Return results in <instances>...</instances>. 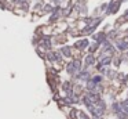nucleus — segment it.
<instances>
[{
	"label": "nucleus",
	"instance_id": "16",
	"mask_svg": "<svg viewBox=\"0 0 128 119\" xmlns=\"http://www.w3.org/2000/svg\"><path fill=\"white\" fill-rule=\"evenodd\" d=\"M79 116H80V119H88V116H87L84 112H79Z\"/></svg>",
	"mask_w": 128,
	"mask_h": 119
},
{
	"label": "nucleus",
	"instance_id": "18",
	"mask_svg": "<svg viewBox=\"0 0 128 119\" xmlns=\"http://www.w3.org/2000/svg\"><path fill=\"white\" fill-rule=\"evenodd\" d=\"M45 11H52V7L48 4V6H45Z\"/></svg>",
	"mask_w": 128,
	"mask_h": 119
},
{
	"label": "nucleus",
	"instance_id": "7",
	"mask_svg": "<svg viewBox=\"0 0 128 119\" xmlns=\"http://www.w3.org/2000/svg\"><path fill=\"white\" fill-rule=\"evenodd\" d=\"M66 71L69 72L70 75H73V74H76V69H75V66H73V62H70L68 66H66Z\"/></svg>",
	"mask_w": 128,
	"mask_h": 119
},
{
	"label": "nucleus",
	"instance_id": "11",
	"mask_svg": "<svg viewBox=\"0 0 128 119\" xmlns=\"http://www.w3.org/2000/svg\"><path fill=\"white\" fill-rule=\"evenodd\" d=\"M121 110L124 111L125 114H128V100H125V101L121 104Z\"/></svg>",
	"mask_w": 128,
	"mask_h": 119
},
{
	"label": "nucleus",
	"instance_id": "9",
	"mask_svg": "<svg viewBox=\"0 0 128 119\" xmlns=\"http://www.w3.org/2000/svg\"><path fill=\"white\" fill-rule=\"evenodd\" d=\"M73 66H75L76 72L80 71V68H81V62H80V60H75V61H73Z\"/></svg>",
	"mask_w": 128,
	"mask_h": 119
},
{
	"label": "nucleus",
	"instance_id": "8",
	"mask_svg": "<svg viewBox=\"0 0 128 119\" xmlns=\"http://www.w3.org/2000/svg\"><path fill=\"white\" fill-rule=\"evenodd\" d=\"M77 78H79V79H88V78H89V74H88L87 71L80 72V74L77 75Z\"/></svg>",
	"mask_w": 128,
	"mask_h": 119
},
{
	"label": "nucleus",
	"instance_id": "2",
	"mask_svg": "<svg viewBox=\"0 0 128 119\" xmlns=\"http://www.w3.org/2000/svg\"><path fill=\"white\" fill-rule=\"evenodd\" d=\"M105 39H106L105 32H101V33H98V35H94V40H96L98 43H105Z\"/></svg>",
	"mask_w": 128,
	"mask_h": 119
},
{
	"label": "nucleus",
	"instance_id": "14",
	"mask_svg": "<svg viewBox=\"0 0 128 119\" xmlns=\"http://www.w3.org/2000/svg\"><path fill=\"white\" fill-rule=\"evenodd\" d=\"M98 46H99V43L96 42L95 44H92V46H91V47H89V51H91V53H94V51H95L96 48H98Z\"/></svg>",
	"mask_w": 128,
	"mask_h": 119
},
{
	"label": "nucleus",
	"instance_id": "12",
	"mask_svg": "<svg viewBox=\"0 0 128 119\" xmlns=\"http://www.w3.org/2000/svg\"><path fill=\"white\" fill-rule=\"evenodd\" d=\"M47 58L50 60V61H55V60H57V57H55V53H48Z\"/></svg>",
	"mask_w": 128,
	"mask_h": 119
},
{
	"label": "nucleus",
	"instance_id": "13",
	"mask_svg": "<svg viewBox=\"0 0 128 119\" xmlns=\"http://www.w3.org/2000/svg\"><path fill=\"white\" fill-rule=\"evenodd\" d=\"M63 90H66L68 93H70V83H69V82L63 83Z\"/></svg>",
	"mask_w": 128,
	"mask_h": 119
},
{
	"label": "nucleus",
	"instance_id": "19",
	"mask_svg": "<svg viewBox=\"0 0 128 119\" xmlns=\"http://www.w3.org/2000/svg\"><path fill=\"white\" fill-rule=\"evenodd\" d=\"M18 2H22V0H18ZM25 2H26V0H25Z\"/></svg>",
	"mask_w": 128,
	"mask_h": 119
},
{
	"label": "nucleus",
	"instance_id": "3",
	"mask_svg": "<svg viewBox=\"0 0 128 119\" xmlns=\"http://www.w3.org/2000/svg\"><path fill=\"white\" fill-rule=\"evenodd\" d=\"M87 46H88V40H87V39H83V40H79V42H76L75 47H77V48H84V47H87Z\"/></svg>",
	"mask_w": 128,
	"mask_h": 119
},
{
	"label": "nucleus",
	"instance_id": "4",
	"mask_svg": "<svg viewBox=\"0 0 128 119\" xmlns=\"http://www.w3.org/2000/svg\"><path fill=\"white\" fill-rule=\"evenodd\" d=\"M94 62H95V57L92 54H89V56L85 57V65H92Z\"/></svg>",
	"mask_w": 128,
	"mask_h": 119
},
{
	"label": "nucleus",
	"instance_id": "5",
	"mask_svg": "<svg viewBox=\"0 0 128 119\" xmlns=\"http://www.w3.org/2000/svg\"><path fill=\"white\" fill-rule=\"evenodd\" d=\"M61 51H62V54H63L65 57H72L70 47H62V48H61Z\"/></svg>",
	"mask_w": 128,
	"mask_h": 119
},
{
	"label": "nucleus",
	"instance_id": "1",
	"mask_svg": "<svg viewBox=\"0 0 128 119\" xmlns=\"http://www.w3.org/2000/svg\"><path fill=\"white\" fill-rule=\"evenodd\" d=\"M120 4H121V0H117V2H112L109 6H110V8H109V12H116L117 10H119Z\"/></svg>",
	"mask_w": 128,
	"mask_h": 119
},
{
	"label": "nucleus",
	"instance_id": "6",
	"mask_svg": "<svg viewBox=\"0 0 128 119\" xmlns=\"http://www.w3.org/2000/svg\"><path fill=\"white\" fill-rule=\"evenodd\" d=\"M95 87H96L95 82H94V80H88V83H87V89L92 92V90H95Z\"/></svg>",
	"mask_w": 128,
	"mask_h": 119
},
{
	"label": "nucleus",
	"instance_id": "17",
	"mask_svg": "<svg viewBox=\"0 0 128 119\" xmlns=\"http://www.w3.org/2000/svg\"><path fill=\"white\" fill-rule=\"evenodd\" d=\"M92 80L95 82V83H99V82L102 80V78H101V76H95V78H94V79H92Z\"/></svg>",
	"mask_w": 128,
	"mask_h": 119
},
{
	"label": "nucleus",
	"instance_id": "15",
	"mask_svg": "<svg viewBox=\"0 0 128 119\" xmlns=\"http://www.w3.org/2000/svg\"><path fill=\"white\" fill-rule=\"evenodd\" d=\"M113 110L116 111V112H120V110H121V107H120V105L117 104V102H114V104H113Z\"/></svg>",
	"mask_w": 128,
	"mask_h": 119
},
{
	"label": "nucleus",
	"instance_id": "10",
	"mask_svg": "<svg viewBox=\"0 0 128 119\" xmlns=\"http://www.w3.org/2000/svg\"><path fill=\"white\" fill-rule=\"evenodd\" d=\"M110 62H112V58H110V57H105V58H102V61H101L102 65H109Z\"/></svg>",
	"mask_w": 128,
	"mask_h": 119
}]
</instances>
